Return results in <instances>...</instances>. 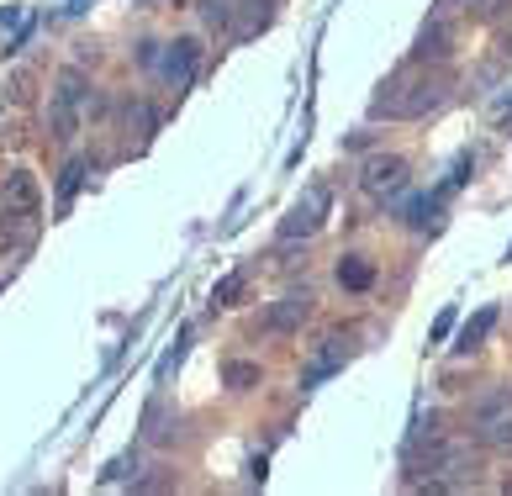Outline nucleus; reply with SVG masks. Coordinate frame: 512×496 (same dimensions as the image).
Segmentation results:
<instances>
[{"label":"nucleus","instance_id":"obj_6","mask_svg":"<svg viewBox=\"0 0 512 496\" xmlns=\"http://www.w3.org/2000/svg\"><path fill=\"white\" fill-rule=\"evenodd\" d=\"M312 307H317L312 291H286L270 312H264V328L270 333H301V322L312 317Z\"/></svg>","mask_w":512,"mask_h":496},{"label":"nucleus","instance_id":"obj_10","mask_svg":"<svg viewBox=\"0 0 512 496\" xmlns=\"http://www.w3.org/2000/svg\"><path fill=\"white\" fill-rule=\"evenodd\" d=\"M243 6H249V16L233 27L238 43H243V37H254V32H264V27H270V16H275V0H243Z\"/></svg>","mask_w":512,"mask_h":496},{"label":"nucleus","instance_id":"obj_2","mask_svg":"<svg viewBox=\"0 0 512 496\" xmlns=\"http://www.w3.org/2000/svg\"><path fill=\"white\" fill-rule=\"evenodd\" d=\"M80 111H85V74L80 69H59V80H53V106H48V127H53L59 143H74Z\"/></svg>","mask_w":512,"mask_h":496},{"label":"nucleus","instance_id":"obj_18","mask_svg":"<svg viewBox=\"0 0 512 496\" xmlns=\"http://www.w3.org/2000/svg\"><path fill=\"white\" fill-rule=\"evenodd\" d=\"M407 222H412V227H428V222H433V201L417 196V201L407 206Z\"/></svg>","mask_w":512,"mask_h":496},{"label":"nucleus","instance_id":"obj_8","mask_svg":"<svg viewBox=\"0 0 512 496\" xmlns=\"http://www.w3.org/2000/svg\"><path fill=\"white\" fill-rule=\"evenodd\" d=\"M196 59H201V43H196V37H180V43L169 48V59H164V80L175 85V90H180V85H191Z\"/></svg>","mask_w":512,"mask_h":496},{"label":"nucleus","instance_id":"obj_16","mask_svg":"<svg viewBox=\"0 0 512 496\" xmlns=\"http://www.w3.org/2000/svg\"><path fill=\"white\" fill-rule=\"evenodd\" d=\"M243 280H249V275H227V280H217V291H212V301H217V307H238V296H243Z\"/></svg>","mask_w":512,"mask_h":496},{"label":"nucleus","instance_id":"obj_3","mask_svg":"<svg viewBox=\"0 0 512 496\" xmlns=\"http://www.w3.org/2000/svg\"><path fill=\"white\" fill-rule=\"evenodd\" d=\"M328 206H333L328 185H307V196H301V201L291 206V212H286V222H280V243L312 238L317 227H322V217H328Z\"/></svg>","mask_w":512,"mask_h":496},{"label":"nucleus","instance_id":"obj_9","mask_svg":"<svg viewBox=\"0 0 512 496\" xmlns=\"http://www.w3.org/2000/svg\"><path fill=\"white\" fill-rule=\"evenodd\" d=\"M6 196L11 206H22V212H37V180H32V169H11V180H6Z\"/></svg>","mask_w":512,"mask_h":496},{"label":"nucleus","instance_id":"obj_15","mask_svg":"<svg viewBox=\"0 0 512 496\" xmlns=\"http://www.w3.org/2000/svg\"><path fill=\"white\" fill-rule=\"evenodd\" d=\"M32 85H37V74L32 69H11V80H6V95L16 106H27L32 101Z\"/></svg>","mask_w":512,"mask_h":496},{"label":"nucleus","instance_id":"obj_11","mask_svg":"<svg viewBox=\"0 0 512 496\" xmlns=\"http://www.w3.org/2000/svg\"><path fill=\"white\" fill-rule=\"evenodd\" d=\"M370 280H375V270H370V259H359V254H349L344 264H338V285H344V291H370Z\"/></svg>","mask_w":512,"mask_h":496},{"label":"nucleus","instance_id":"obj_17","mask_svg":"<svg viewBox=\"0 0 512 496\" xmlns=\"http://www.w3.org/2000/svg\"><path fill=\"white\" fill-rule=\"evenodd\" d=\"M201 16H206L212 27H222L227 16H233V0H201Z\"/></svg>","mask_w":512,"mask_h":496},{"label":"nucleus","instance_id":"obj_5","mask_svg":"<svg viewBox=\"0 0 512 496\" xmlns=\"http://www.w3.org/2000/svg\"><path fill=\"white\" fill-rule=\"evenodd\" d=\"M359 185L370 190V196H402L407 190V159H396V154H381V159H370L365 164V175H359Z\"/></svg>","mask_w":512,"mask_h":496},{"label":"nucleus","instance_id":"obj_19","mask_svg":"<svg viewBox=\"0 0 512 496\" xmlns=\"http://www.w3.org/2000/svg\"><path fill=\"white\" fill-rule=\"evenodd\" d=\"M497 64H512V37H502V43H497Z\"/></svg>","mask_w":512,"mask_h":496},{"label":"nucleus","instance_id":"obj_20","mask_svg":"<svg viewBox=\"0 0 512 496\" xmlns=\"http://www.w3.org/2000/svg\"><path fill=\"white\" fill-rule=\"evenodd\" d=\"M449 6H460V0H439V11H449ZM470 6H476V0H470Z\"/></svg>","mask_w":512,"mask_h":496},{"label":"nucleus","instance_id":"obj_4","mask_svg":"<svg viewBox=\"0 0 512 496\" xmlns=\"http://www.w3.org/2000/svg\"><path fill=\"white\" fill-rule=\"evenodd\" d=\"M344 359H349V343H344V333L317 338V343H312V354H307V365H301V386H322L328 375L344 370Z\"/></svg>","mask_w":512,"mask_h":496},{"label":"nucleus","instance_id":"obj_12","mask_svg":"<svg viewBox=\"0 0 512 496\" xmlns=\"http://www.w3.org/2000/svg\"><path fill=\"white\" fill-rule=\"evenodd\" d=\"M491 328H497V307H481L476 317L465 322V333H460V349H465V354H470V349H481Z\"/></svg>","mask_w":512,"mask_h":496},{"label":"nucleus","instance_id":"obj_14","mask_svg":"<svg viewBox=\"0 0 512 496\" xmlns=\"http://www.w3.org/2000/svg\"><path fill=\"white\" fill-rule=\"evenodd\" d=\"M222 380H227L233 391H254V386H259V365H249V359H233V365L222 370Z\"/></svg>","mask_w":512,"mask_h":496},{"label":"nucleus","instance_id":"obj_1","mask_svg":"<svg viewBox=\"0 0 512 496\" xmlns=\"http://www.w3.org/2000/svg\"><path fill=\"white\" fill-rule=\"evenodd\" d=\"M449 69L439 64H423V69H412V74H396V80L375 95V106H370V117H391V122H417V117H428V111H439L449 101Z\"/></svg>","mask_w":512,"mask_h":496},{"label":"nucleus","instance_id":"obj_13","mask_svg":"<svg viewBox=\"0 0 512 496\" xmlns=\"http://www.w3.org/2000/svg\"><path fill=\"white\" fill-rule=\"evenodd\" d=\"M27 217H32V212H22V206H16V212H0V254L27 238Z\"/></svg>","mask_w":512,"mask_h":496},{"label":"nucleus","instance_id":"obj_7","mask_svg":"<svg viewBox=\"0 0 512 496\" xmlns=\"http://www.w3.org/2000/svg\"><path fill=\"white\" fill-rule=\"evenodd\" d=\"M412 59H417V64H444V59H449V11H439L423 32H417Z\"/></svg>","mask_w":512,"mask_h":496}]
</instances>
